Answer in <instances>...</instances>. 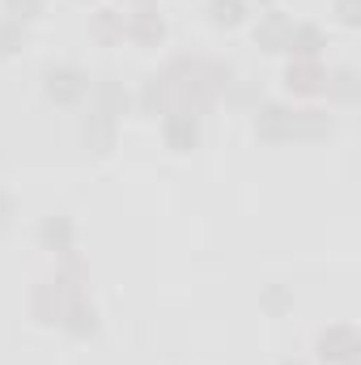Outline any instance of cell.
Segmentation results:
<instances>
[{
	"instance_id": "14",
	"label": "cell",
	"mask_w": 361,
	"mask_h": 365,
	"mask_svg": "<svg viewBox=\"0 0 361 365\" xmlns=\"http://www.w3.org/2000/svg\"><path fill=\"white\" fill-rule=\"evenodd\" d=\"M332 132H336V119L327 110H298L293 115V140L315 145V140H327Z\"/></svg>"
},
{
	"instance_id": "11",
	"label": "cell",
	"mask_w": 361,
	"mask_h": 365,
	"mask_svg": "<svg viewBox=\"0 0 361 365\" xmlns=\"http://www.w3.org/2000/svg\"><path fill=\"white\" fill-rule=\"evenodd\" d=\"M30 319L43 323V327H60V319H64V297H60V289H56L51 280H43V284L30 289Z\"/></svg>"
},
{
	"instance_id": "3",
	"label": "cell",
	"mask_w": 361,
	"mask_h": 365,
	"mask_svg": "<svg viewBox=\"0 0 361 365\" xmlns=\"http://www.w3.org/2000/svg\"><path fill=\"white\" fill-rule=\"evenodd\" d=\"M319 361H327V365H349V361H357V353H361V336H357V327L353 323H332L323 336H319Z\"/></svg>"
},
{
	"instance_id": "22",
	"label": "cell",
	"mask_w": 361,
	"mask_h": 365,
	"mask_svg": "<svg viewBox=\"0 0 361 365\" xmlns=\"http://www.w3.org/2000/svg\"><path fill=\"white\" fill-rule=\"evenodd\" d=\"M336 17L345 26H361V0H336Z\"/></svg>"
},
{
	"instance_id": "26",
	"label": "cell",
	"mask_w": 361,
	"mask_h": 365,
	"mask_svg": "<svg viewBox=\"0 0 361 365\" xmlns=\"http://www.w3.org/2000/svg\"><path fill=\"white\" fill-rule=\"evenodd\" d=\"M280 365H302V361H280Z\"/></svg>"
},
{
	"instance_id": "1",
	"label": "cell",
	"mask_w": 361,
	"mask_h": 365,
	"mask_svg": "<svg viewBox=\"0 0 361 365\" xmlns=\"http://www.w3.org/2000/svg\"><path fill=\"white\" fill-rule=\"evenodd\" d=\"M43 93L56 106H77L81 98H90V73L77 64H51L43 73Z\"/></svg>"
},
{
	"instance_id": "15",
	"label": "cell",
	"mask_w": 361,
	"mask_h": 365,
	"mask_svg": "<svg viewBox=\"0 0 361 365\" xmlns=\"http://www.w3.org/2000/svg\"><path fill=\"white\" fill-rule=\"evenodd\" d=\"M289 30H293V21H289L285 13H264L260 26H255V47H264V51H285Z\"/></svg>"
},
{
	"instance_id": "7",
	"label": "cell",
	"mask_w": 361,
	"mask_h": 365,
	"mask_svg": "<svg viewBox=\"0 0 361 365\" xmlns=\"http://www.w3.org/2000/svg\"><path fill=\"white\" fill-rule=\"evenodd\" d=\"M115 132H119V119L106 115V110H98V106L86 115V123H81V140H86V149H90L93 158H106L115 149Z\"/></svg>"
},
{
	"instance_id": "4",
	"label": "cell",
	"mask_w": 361,
	"mask_h": 365,
	"mask_svg": "<svg viewBox=\"0 0 361 365\" xmlns=\"http://www.w3.org/2000/svg\"><path fill=\"white\" fill-rule=\"evenodd\" d=\"M123 38H132L136 47H158L166 38V17L158 13V4H136L123 21Z\"/></svg>"
},
{
	"instance_id": "13",
	"label": "cell",
	"mask_w": 361,
	"mask_h": 365,
	"mask_svg": "<svg viewBox=\"0 0 361 365\" xmlns=\"http://www.w3.org/2000/svg\"><path fill=\"white\" fill-rule=\"evenodd\" d=\"M90 98L98 110H106V115H123L128 106H132V98H128V90H123V81H115V77H98V81H90Z\"/></svg>"
},
{
	"instance_id": "19",
	"label": "cell",
	"mask_w": 361,
	"mask_h": 365,
	"mask_svg": "<svg viewBox=\"0 0 361 365\" xmlns=\"http://www.w3.org/2000/svg\"><path fill=\"white\" fill-rule=\"evenodd\" d=\"M26 26L21 21H13V17H0V60H13L21 47H26Z\"/></svg>"
},
{
	"instance_id": "18",
	"label": "cell",
	"mask_w": 361,
	"mask_h": 365,
	"mask_svg": "<svg viewBox=\"0 0 361 365\" xmlns=\"http://www.w3.org/2000/svg\"><path fill=\"white\" fill-rule=\"evenodd\" d=\"M90 34L102 43V47L119 43V38H123V13H115V9H98L93 21H90Z\"/></svg>"
},
{
	"instance_id": "6",
	"label": "cell",
	"mask_w": 361,
	"mask_h": 365,
	"mask_svg": "<svg viewBox=\"0 0 361 365\" xmlns=\"http://www.w3.org/2000/svg\"><path fill=\"white\" fill-rule=\"evenodd\" d=\"M293 115L298 110H289L280 102H264L255 110V136L268 140V145H289L293 140Z\"/></svg>"
},
{
	"instance_id": "9",
	"label": "cell",
	"mask_w": 361,
	"mask_h": 365,
	"mask_svg": "<svg viewBox=\"0 0 361 365\" xmlns=\"http://www.w3.org/2000/svg\"><path fill=\"white\" fill-rule=\"evenodd\" d=\"M323 86H327V68L319 60H293L285 68V90L289 93L310 98V93H323Z\"/></svg>"
},
{
	"instance_id": "23",
	"label": "cell",
	"mask_w": 361,
	"mask_h": 365,
	"mask_svg": "<svg viewBox=\"0 0 361 365\" xmlns=\"http://www.w3.org/2000/svg\"><path fill=\"white\" fill-rule=\"evenodd\" d=\"M13 217H17V200L0 187V230H9V225H13Z\"/></svg>"
},
{
	"instance_id": "24",
	"label": "cell",
	"mask_w": 361,
	"mask_h": 365,
	"mask_svg": "<svg viewBox=\"0 0 361 365\" xmlns=\"http://www.w3.org/2000/svg\"><path fill=\"white\" fill-rule=\"evenodd\" d=\"M255 4H264V9H272V4H276V0H255Z\"/></svg>"
},
{
	"instance_id": "16",
	"label": "cell",
	"mask_w": 361,
	"mask_h": 365,
	"mask_svg": "<svg viewBox=\"0 0 361 365\" xmlns=\"http://www.w3.org/2000/svg\"><path fill=\"white\" fill-rule=\"evenodd\" d=\"M323 93H327V102H336V106H353V102L361 98L357 68H336V73H327V86H323Z\"/></svg>"
},
{
	"instance_id": "12",
	"label": "cell",
	"mask_w": 361,
	"mask_h": 365,
	"mask_svg": "<svg viewBox=\"0 0 361 365\" xmlns=\"http://www.w3.org/2000/svg\"><path fill=\"white\" fill-rule=\"evenodd\" d=\"M323 47H327V34H323L315 21H298V26L289 30V43H285V51H289L293 60H319Z\"/></svg>"
},
{
	"instance_id": "21",
	"label": "cell",
	"mask_w": 361,
	"mask_h": 365,
	"mask_svg": "<svg viewBox=\"0 0 361 365\" xmlns=\"http://www.w3.org/2000/svg\"><path fill=\"white\" fill-rule=\"evenodd\" d=\"M43 13H47V0H4V17H13V21H21V26L39 21Z\"/></svg>"
},
{
	"instance_id": "17",
	"label": "cell",
	"mask_w": 361,
	"mask_h": 365,
	"mask_svg": "<svg viewBox=\"0 0 361 365\" xmlns=\"http://www.w3.org/2000/svg\"><path fill=\"white\" fill-rule=\"evenodd\" d=\"M208 21L217 30H238L247 21V0H208Z\"/></svg>"
},
{
	"instance_id": "25",
	"label": "cell",
	"mask_w": 361,
	"mask_h": 365,
	"mask_svg": "<svg viewBox=\"0 0 361 365\" xmlns=\"http://www.w3.org/2000/svg\"><path fill=\"white\" fill-rule=\"evenodd\" d=\"M136 4H158V0H136Z\"/></svg>"
},
{
	"instance_id": "2",
	"label": "cell",
	"mask_w": 361,
	"mask_h": 365,
	"mask_svg": "<svg viewBox=\"0 0 361 365\" xmlns=\"http://www.w3.org/2000/svg\"><path fill=\"white\" fill-rule=\"evenodd\" d=\"M162 136H166V149L171 153H191L200 145V110L175 102L166 115H162Z\"/></svg>"
},
{
	"instance_id": "27",
	"label": "cell",
	"mask_w": 361,
	"mask_h": 365,
	"mask_svg": "<svg viewBox=\"0 0 361 365\" xmlns=\"http://www.w3.org/2000/svg\"><path fill=\"white\" fill-rule=\"evenodd\" d=\"M349 365H357V361H349Z\"/></svg>"
},
{
	"instance_id": "8",
	"label": "cell",
	"mask_w": 361,
	"mask_h": 365,
	"mask_svg": "<svg viewBox=\"0 0 361 365\" xmlns=\"http://www.w3.org/2000/svg\"><path fill=\"white\" fill-rule=\"evenodd\" d=\"M171 106H175V86H171V77H166V73H158V77H145V81H141L136 110H141L145 119H158V115H166Z\"/></svg>"
},
{
	"instance_id": "20",
	"label": "cell",
	"mask_w": 361,
	"mask_h": 365,
	"mask_svg": "<svg viewBox=\"0 0 361 365\" xmlns=\"http://www.w3.org/2000/svg\"><path fill=\"white\" fill-rule=\"evenodd\" d=\"M260 310L272 314V319H280L285 310H293V289H289V284H268V289L260 293Z\"/></svg>"
},
{
	"instance_id": "5",
	"label": "cell",
	"mask_w": 361,
	"mask_h": 365,
	"mask_svg": "<svg viewBox=\"0 0 361 365\" xmlns=\"http://www.w3.org/2000/svg\"><path fill=\"white\" fill-rule=\"evenodd\" d=\"M39 242H43V251H51L60 259H73L77 255V225H73V217L68 212L43 217L39 221Z\"/></svg>"
},
{
	"instance_id": "10",
	"label": "cell",
	"mask_w": 361,
	"mask_h": 365,
	"mask_svg": "<svg viewBox=\"0 0 361 365\" xmlns=\"http://www.w3.org/2000/svg\"><path fill=\"white\" fill-rule=\"evenodd\" d=\"M60 327H64V336H73V340H93V336H98V310H93L90 293H86V297H73V302L64 306Z\"/></svg>"
}]
</instances>
